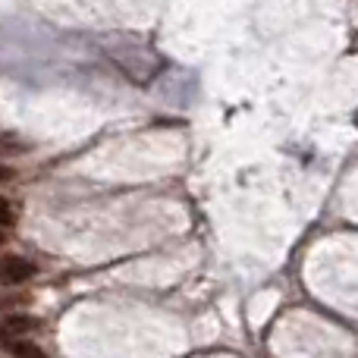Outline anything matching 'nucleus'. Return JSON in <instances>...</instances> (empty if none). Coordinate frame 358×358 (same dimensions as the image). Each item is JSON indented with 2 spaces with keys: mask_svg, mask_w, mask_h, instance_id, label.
Returning a JSON list of instances; mask_svg holds the SVG:
<instances>
[{
  "mask_svg": "<svg viewBox=\"0 0 358 358\" xmlns=\"http://www.w3.org/2000/svg\"><path fill=\"white\" fill-rule=\"evenodd\" d=\"M31 277H35V264H31V261L19 258V255H6V258H0V283L19 286Z\"/></svg>",
  "mask_w": 358,
  "mask_h": 358,
  "instance_id": "f257e3e1",
  "label": "nucleus"
},
{
  "mask_svg": "<svg viewBox=\"0 0 358 358\" xmlns=\"http://www.w3.org/2000/svg\"><path fill=\"white\" fill-rule=\"evenodd\" d=\"M3 327L10 330L13 336H16V334H31V330L38 327V317L19 315V311H10V315H3Z\"/></svg>",
  "mask_w": 358,
  "mask_h": 358,
  "instance_id": "f03ea898",
  "label": "nucleus"
},
{
  "mask_svg": "<svg viewBox=\"0 0 358 358\" xmlns=\"http://www.w3.org/2000/svg\"><path fill=\"white\" fill-rule=\"evenodd\" d=\"M6 352H10L13 358H44L41 346L31 340H13L10 346H6Z\"/></svg>",
  "mask_w": 358,
  "mask_h": 358,
  "instance_id": "7ed1b4c3",
  "label": "nucleus"
},
{
  "mask_svg": "<svg viewBox=\"0 0 358 358\" xmlns=\"http://www.w3.org/2000/svg\"><path fill=\"white\" fill-rule=\"evenodd\" d=\"M13 223H16V210H13L10 201H3V198H0V227L10 229Z\"/></svg>",
  "mask_w": 358,
  "mask_h": 358,
  "instance_id": "20e7f679",
  "label": "nucleus"
},
{
  "mask_svg": "<svg viewBox=\"0 0 358 358\" xmlns=\"http://www.w3.org/2000/svg\"><path fill=\"white\" fill-rule=\"evenodd\" d=\"M22 302H25V296H0V311H10Z\"/></svg>",
  "mask_w": 358,
  "mask_h": 358,
  "instance_id": "39448f33",
  "label": "nucleus"
},
{
  "mask_svg": "<svg viewBox=\"0 0 358 358\" xmlns=\"http://www.w3.org/2000/svg\"><path fill=\"white\" fill-rule=\"evenodd\" d=\"M13 340H16V336H13V334H10V330H6V327H3V324H0V349H6V346H10V343H13Z\"/></svg>",
  "mask_w": 358,
  "mask_h": 358,
  "instance_id": "423d86ee",
  "label": "nucleus"
},
{
  "mask_svg": "<svg viewBox=\"0 0 358 358\" xmlns=\"http://www.w3.org/2000/svg\"><path fill=\"white\" fill-rule=\"evenodd\" d=\"M10 179H13V170H6L3 164H0V182H10Z\"/></svg>",
  "mask_w": 358,
  "mask_h": 358,
  "instance_id": "0eeeda50",
  "label": "nucleus"
},
{
  "mask_svg": "<svg viewBox=\"0 0 358 358\" xmlns=\"http://www.w3.org/2000/svg\"><path fill=\"white\" fill-rule=\"evenodd\" d=\"M3 242H6V229L0 227V245H3Z\"/></svg>",
  "mask_w": 358,
  "mask_h": 358,
  "instance_id": "6e6552de",
  "label": "nucleus"
}]
</instances>
